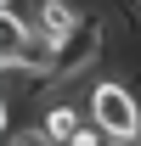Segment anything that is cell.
<instances>
[{
    "label": "cell",
    "mask_w": 141,
    "mask_h": 146,
    "mask_svg": "<svg viewBox=\"0 0 141 146\" xmlns=\"http://www.w3.org/2000/svg\"><path fill=\"white\" fill-rule=\"evenodd\" d=\"M85 118L102 129L113 146H141V96L124 79H96L85 96Z\"/></svg>",
    "instance_id": "6da1fadb"
},
{
    "label": "cell",
    "mask_w": 141,
    "mask_h": 146,
    "mask_svg": "<svg viewBox=\"0 0 141 146\" xmlns=\"http://www.w3.org/2000/svg\"><path fill=\"white\" fill-rule=\"evenodd\" d=\"M102 51H107V23L90 17L85 28L56 51V84H68V79H79V73H90L96 62H102Z\"/></svg>",
    "instance_id": "7a4b0ae2"
},
{
    "label": "cell",
    "mask_w": 141,
    "mask_h": 146,
    "mask_svg": "<svg viewBox=\"0 0 141 146\" xmlns=\"http://www.w3.org/2000/svg\"><path fill=\"white\" fill-rule=\"evenodd\" d=\"M28 23H34V34H45L56 51H62V45H68V39L79 34L90 17H85V6H79V0H40Z\"/></svg>",
    "instance_id": "3957f363"
},
{
    "label": "cell",
    "mask_w": 141,
    "mask_h": 146,
    "mask_svg": "<svg viewBox=\"0 0 141 146\" xmlns=\"http://www.w3.org/2000/svg\"><path fill=\"white\" fill-rule=\"evenodd\" d=\"M40 129H45V135H51L56 146H68L73 135H79V129L90 124L85 118V107H79V101H45V107H40V118H34Z\"/></svg>",
    "instance_id": "277c9868"
},
{
    "label": "cell",
    "mask_w": 141,
    "mask_h": 146,
    "mask_svg": "<svg viewBox=\"0 0 141 146\" xmlns=\"http://www.w3.org/2000/svg\"><path fill=\"white\" fill-rule=\"evenodd\" d=\"M6 146H56V141H51L40 124H23V129H11V135H6Z\"/></svg>",
    "instance_id": "5b68a950"
},
{
    "label": "cell",
    "mask_w": 141,
    "mask_h": 146,
    "mask_svg": "<svg viewBox=\"0 0 141 146\" xmlns=\"http://www.w3.org/2000/svg\"><path fill=\"white\" fill-rule=\"evenodd\" d=\"M136 6H141V0H136Z\"/></svg>",
    "instance_id": "8992f818"
}]
</instances>
